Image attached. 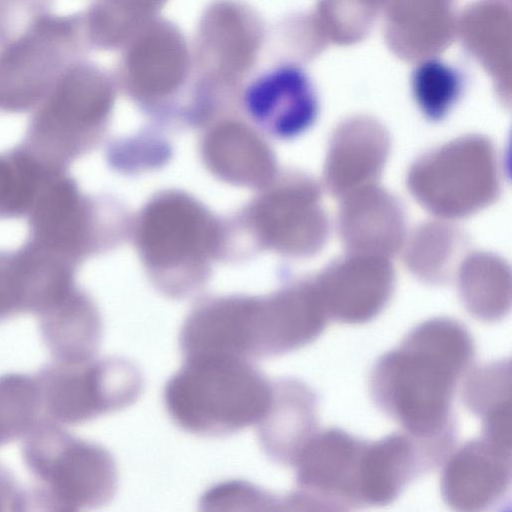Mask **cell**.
<instances>
[{
    "mask_svg": "<svg viewBox=\"0 0 512 512\" xmlns=\"http://www.w3.org/2000/svg\"><path fill=\"white\" fill-rule=\"evenodd\" d=\"M474 357L473 338L461 322L448 317L423 321L374 363L372 400L405 433L447 456L456 438L452 403L457 382Z\"/></svg>",
    "mask_w": 512,
    "mask_h": 512,
    "instance_id": "6da1fadb",
    "label": "cell"
},
{
    "mask_svg": "<svg viewBox=\"0 0 512 512\" xmlns=\"http://www.w3.org/2000/svg\"><path fill=\"white\" fill-rule=\"evenodd\" d=\"M272 397L273 382L250 360L222 354L185 358L164 389L166 409L179 427L213 437L257 425Z\"/></svg>",
    "mask_w": 512,
    "mask_h": 512,
    "instance_id": "7a4b0ae2",
    "label": "cell"
},
{
    "mask_svg": "<svg viewBox=\"0 0 512 512\" xmlns=\"http://www.w3.org/2000/svg\"><path fill=\"white\" fill-rule=\"evenodd\" d=\"M22 457L32 476L27 510L95 509L115 495L118 472L110 452L76 437L43 415L22 438Z\"/></svg>",
    "mask_w": 512,
    "mask_h": 512,
    "instance_id": "3957f363",
    "label": "cell"
},
{
    "mask_svg": "<svg viewBox=\"0 0 512 512\" xmlns=\"http://www.w3.org/2000/svg\"><path fill=\"white\" fill-rule=\"evenodd\" d=\"M110 82L101 67L78 59L59 75L31 111L22 144L56 170L85 152L90 134L105 114Z\"/></svg>",
    "mask_w": 512,
    "mask_h": 512,
    "instance_id": "277c9868",
    "label": "cell"
},
{
    "mask_svg": "<svg viewBox=\"0 0 512 512\" xmlns=\"http://www.w3.org/2000/svg\"><path fill=\"white\" fill-rule=\"evenodd\" d=\"M406 185L419 205L436 217L471 216L500 195L495 147L479 134L456 138L416 159L408 169Z\"/></svg>",
    "mask_w": 512,
    "mask_h": 512,
    "instance_id": "5b68a950",
    "label": "cell"
},
{
    "mask_svg": "<svg viewBox=\"0 0 512 512\" xmlns=\"http://www.w3.org/2000/svg\"><path fill=\"white\" fill-rule=\"evenodd\" d=\"M85 46L81 13L42 11L0 41V112L32 111Z\"/></svg>",
    "mask_w": 512,
    "mask_h": 512,
    "instance_id": "8992f818",
    "label": "cell"
},
{
    "mask_svg": "<svg viewBox=\"0 0 512 512\" xmlns=\"http://www.w3.org/2000/svg\"><path fill=\"white\" fill-rule=\"evenodd\" d=\"M44 415L60 424H81L133 404L143 389L137 366L121 357L52 360L35 375Z\"/></svg>",
    "mask_w": 512,
    "mask_h": 512,
    "instance_id": "52a82bcc",
    "label": "cell"
},
{
    "mask_svg": "<svg viewBox=\"0 0 512 512\" xmlns=\"http://www.w3.org/2000/svg\"><path fill=\"white\" fill-rule=\"evenodd\" d=\"M366 441L337 427L317 431L293 465L296 490L284 505L320 511L362 508L360 460Z\"/></svg>",
    "mask_w": 512,
    "mask_h": 512,
    "instance_id": "ba28073f",
    "label": "cell"
},
{
    "mask_svg": "<svg viewBox=\"0 0 512 512\" xmlns=\"http://www.w3.org/2000/svg\"><path fill=\"white\" fill-rule=\"evenodd\" d=\"M396 283L390 259L346 253L330 262L314 280L328 318L363 324L389 303Z\"/></svg>",
    "mask_w": 512,
    "mask_h": 512,
    "instance_id": "9c48e42d",
    "label": "cell"
},
{
    "mask_svg": "<svg viewBox=\"0 0 512 512\" xmlns=\"http://www.w3.org/2000/svg\"><path fill=\"white\" fill-rule=\"evenodd\" d=\"M511 480V449L481 436L447 457L441 474V495L453 510H492L509 501Z\"/></svg>",
    "mask_w": 512,
    "mask_h": 512,
    "instance_id": "30bf717a",
    "label": "cell"
},
{
    "mask_svg": "<svg viewBox=\"0 0 512 512\" xmlns=\"http://www.w3.org/2000/svg\"><path fill=\"white\" fill-rule=\"evenodd\" d=\"M28 243L75 265L89 250V208L68 171L51 176L28 215Z\"/></svg>",
    "mask_w": 512,
    "mask_h": 512,
    "instance_id": "8fae6325",
    "label": "cell"
},
{
    "mask_svg": "<svg viewBox=\"0 0 512 512\" xmlns=\"http://www.w3.org/2000/svg\"><path fill=\"white\" fill-rule=\"evenodd\" d=\"M337 228L348 253L388 259L402 249L407 236L402 203L378 184L340 198Z\"/></svg>",
    "mask_w": 512,
    "mask_h": 512,
    "instance_id": "7c38bea8",
    "label": "cell"
},
{
    "mask_svg": "<svg viewBox=\"0 0 512 512\" xmlns=\"http://www.w3.org/2000/svg\"><path fill=\"white\" fill-rule=\"evenodd\" d=\"M390 152V136L376 120L351 118L333 131L324 162L327 190L337 198L377 184Z\"/></svg>",
    "mask_w": 512,
    "mask_h": 512,
    "instance_id": "4fadbf2b",
    "label": "cell"
},
{
    "mask_svg": "<svg viewBox=\"0 0 512 512\" xmlns=\"http://www.w3.org/2000/svg\"><path fill=\"white\" fill-rule=\"evenodd\" d=\"M246 104L254 118L282 138L306 131L319 111L310 78L295 65L275 67L255 79L247 89Z\"/></svg>",
    "mask_w": 512,
    "mask_h": 512,
    "instance_id": "5bb4252c",
    "label": "cell"
},
{
    "mask_svg": "<svg viewBox=\"0 0 512 512\" xmlns=\"http://www.w3.org/2000/svg\"><path fill=\"white\" fill-rule=\"evenodd\" d=\"M436 466L428 449L407 433L366 441L360 460L362 506L394 502L415 478Z\"/></svg>",
    "mask_w": 512,
    "mask_h": 512,
    "instance_id": "9a60e30c",
    "label": "cell"
},
{
    "mask_svg": "<svg viewBox=\"0 0 512 512\" xmlns=\"http://www.w3.org/2000/svg\"><path fill=\"white\" fill-rule=\"evenodd\" d=\"M318 398L311 387L295 378L273 381L272 402L257 424L258 438L276 463L293 466L317 432Z\"/></svg>",
    "mask_w": 512,
    "mask_h": 512,
    "instance_id": "2e32d148",
    "label": "cell"
},
{
    "mask_svg": "<svg viewBox=\"0 0 512 512\" xmlns=\"http://www.w3.org/2000/svg\"><path fill=\"white\" fill-rule=\"evenodd\" d=\"M52 360L76 363L96 357L103 325L90 297L77 286L37 315Z\"/></svg>",
    "mask_w": 512,
    "mask_h": 512,
    "instance_id": "e0dca14e",
    "label": "cell"
},
{
    "mask_svg": "<svg viewBox=\"0 0 512 512\" xmlns=\"http://www.w3.org/2000/svg\"><path fill=\"white\" fill-rule=\"evenodd\" d=\"M467 248L464 232L445 219L421 223L406 236L402 247L407 269L430 285L450 282Z\"/></svg>",
    "mask_w": 512,
    "mask_h": 512,
    "instance_id": "ac0fdd59",
    "label": "cell"
},
{
    "mask_svg": "<svg viewBox=\"0 0 512 512\" xmlns=\"http://www.w3.org/2000/svg\"><path fill=\"white\" fill-rule=\"evenodd\" d=\"M455 277L460 299L474 318L496 322L511 308V270L500 256L484 251L466 254Z\"/></svg>",
    "mask_w": 512,
    "mask_h": 512,
    "instance_id": "d6986e66",
    "label": "cell"
},
{
    "mask_svg": "<svg viewBox=\"0 0 512 512\" xmlns=\"http://www.w3.org/2000/svg\"><path fill=\"white\" fill-rule=\"evenodd\" d=\"M58 172L22 143L0 152V220L26 217L44 184Z\"/></svg>",
    "mask_w": 512,
    "mask_h": 512,
    "instance_id": "ffe728a7",
    "label": "cell"
},
{
    "mask_svg": "<svg viewBox=\"0 0 512 512\" xmlns=\"http://www.w3.org/2000/svg\"><path fill=\"white\" fill-rule=\"evenodd\" d=\"M239 11L236 10L233 22H228L227 32L222 31L212 11L205 17L199 47L204 63L212 60L214 68H246L253 61L258 46V26L249 12L243 20Z\"/></svg>",
    "mask_w": 512,
    "mask_h": 512,
    "instance_id": "44dd1931",
    "label": "cell"
},
{
    "mask_svg": "<svg viewBox=\"0 0 512 512\" xmlns=\"http://www.w3.org/2000/svg\"><path fill=\"white\" fill-rule=\"evenodd\" d=\"M42 398L35 375L0 376V446L24 438L43 416Z\"/></svg>",
    "mask_w": 512,
    "mask_h": 512,
    "instance_id": "7402d4cb",
    "label": "cell"
},
{
    "mask_svg": "<svg viewBox=\"0 0 512 512\" xmlns=\"http://www.w3.org/2000/svg\"><path fill=\"white\" fill-rule=\"evenodd\" d=\"M411 89L421 113L428 120L437 122L444 119L459 100L463 79L449 64L431 58L413 70Z\"/></svg>",
    "mask_w": 512,
    "mask_h": 512,
    "instance_id": "603a6c76",
    "label": "cell"
},
{
    "mask_svg": "<svg viewBox=\"0 0 512 512\" xmlns=\"http://www.w3.org/2000/svg\"><path fill=\"white\" fill-rule=\"evenodd\" d=\"M461 397L467 409L481 419L511 404L510 360L492 361L468 370Z\"/></svg>",
    "mask_w": 512,
    "mask_h": 512,
    "instance_id": "cb8c5ba5",
    "label": "cell"
},
{
    "mask_svg": "<svg viewBox=\"0 0 512 512\" xmlns=\"http://www.w3.org/2000/svg\"><path fill=\"white\" fill-rule=\"evenodd\" d=\"M30 270L21 247L0 249V321L29 313Z\"/></svg>",
    "mask_w": 512,
    "mask_h": 512,
    "instance_id": "d4e9b609",
    "label": "cell"
},
{
    "mask_svg": "<svg viewBox=\"0 0 512 512\" xmlns=\"http://www.w3.org/2000/svg\"><path fill=\"white\" fill-rule=\"evenodd\" d=\"M27 510V492L8 469L0 465V511Z\"/></svg>",
    "mask_w": 512,
    "mask_h": 512,
    "instance_id": "484cf974",
    "label": "cell"
}]
</instances>
